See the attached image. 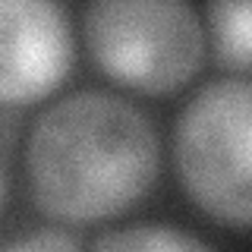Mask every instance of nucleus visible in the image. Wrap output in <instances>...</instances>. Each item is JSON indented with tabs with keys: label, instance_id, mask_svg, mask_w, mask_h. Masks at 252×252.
Here are the masks:
<instances>
[{
	"label": "nucleus",
	"instance_id": "6",
	"mask_svg": "<svg viewBox=\"0 0 252 252\" xmlns=\"http://www.w3.org/2000/svg\"><path fill=\"white\" fill-rule=\"evenodd\" d=\"M94 249L104 252H205L208 243L195 240V236H186L180 230H170L164 224H139L129 227V230H117V233H104L92 243Z\"/></svg>",
	"mask_w": 252,
	"mask_h": 252
},
{
	"label": "nucleus",
	"instance_id": "8",
	"mask_svg": "<svg viewBox=\"0 0 252 252\" xmlns=\"http://www.w3.org/2000/svg\"><path fill=\"white\" fill-rule=\"evenodd\" d=\"M0 205H3V170H0Z\"/></svg>",
	"mask_w": 252,
	"mask_h": 252
},
{
	"label": "nucleus",
	"instance_id": "3",
	"mask_svg": "<svg viewBox=\"0 0 252 252\" xmlns=\"http://www.w3.org/2000/svg\"><path fill=\"white\" fill-rule=\"evenodd\" d=\"M173 155L195 208L246 233L252 220V89L246 79L211 82L189 101L177 123Z\"/></svg>",
	"mask_w": 252,
	"mask_h": 252
},
{
	"label": "nucleus",
	"instance_id": "2",
	"mask_svg": "<svg viewBox=\"0 0 252 252\" xmlns=\"http://www.w3.org/2000/svg\"><path fill=\"white\" fill-rule=\"evenodd\" d=\"M85 47L117 85L170 94L199 73L205 35L189 0H92Z\"/></svg>",
	"mask_w": 252,
	"mask_h": 252
},
{
	"label": "nucleus",
	"instance_id": "1",
	"mask_svg": "<svg viewBox=\"0 0 252 252\" xmlns=\"http://www.w3.org/2000/svg\"><path fill=\"white\" fill-rule=\"evenodd\" d=\"M158 136L129 101L79 92L32 126L26 167L35 205L60 224H101L129 211L158 180Z\"/></svg>",
	"mask_w": 252,
	"mask_h": 252
},
{
	"label": "nucleus",
	"instance_id": "4",
	"mask_svg": "<svg viewBox=\"0 0 252 252\" xmlns=\"http://www.w3.org/2000/svg\"><path fill=\"white\" fill-rule=\"evenodd\" d=\"M73 32L57 0H0V104H35L66 79Z\"/></svg>",
	"mask_w": 252,
	"mask_h": 252
},
{
	"label": "nucleus",
	"instance_id": "5",
	"mask_svg": "<svg viewBox=\"0 0 252 252\" xmlns=\"http://www.w3.org/2000/svg\"><path fill=\"white\" fill-rule=\"evenodd\" d=\"M208 26L218 66L246 76L252 60V0H208Z\"/></svg>",
	"mask_w": 252,
	"mask_h": 252
},
{
	"label": "nucleus",
	"instance_id": "7",
	"mask_svg": "<svg viewBox=\"0 0 252 252\" xmlns=\"http://www.w3.org/2000/svg\"><path fill=\"white\" fill-rule=\"evenodd\" d=\"M10 249L16 252H51V249H60V252H73L79 249V240H73V236H63V233H38V236H26V240H16L10 243Z\"/></svg>",
	"mask_w": 252,
	"mask_h": 252
}]
</instances>
